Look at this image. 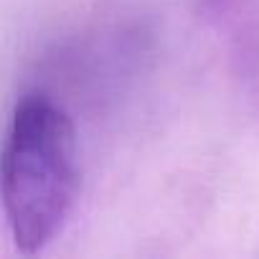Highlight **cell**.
Wrapping results in <instances>:
<instances>
[{
	"instance_id": "cell-1",
	"label": "cell",
	"mask_w": 259,
	"mask_h": 259,
	"mask_svg": "<svg viewBox=\"0 0 259 259\" xmlns=\"http://www.w3.org/2000/svg\"><path fill=\"white\" fill-rule=\"evenodd\" d=\"M79 196V143L69 114L44 94L18 102L0 150V203L16 246L41 251Z\"/></svg>"
}]
</instances>
